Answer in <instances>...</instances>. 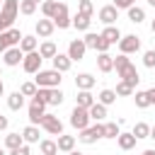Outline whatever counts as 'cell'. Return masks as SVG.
Returning a JSON list of instances; mask_svg holds the SVG:
<instances>
[{
	"mask_svg": "<svg viewBox=\"0 0 155 155\" xmlns=\"http://www.w3.org/2000/svg\"><path fill=\"white\" fill-rule=\"evenodd\" d=\"M19 15V0H2V7H0V34L7 31L15 19Z\"/></svg>",
	"mask_w": 155,
	"mask_h": 155,
	"instance_id": "6da1fadb",
	"label": "cell"
},
{
	"mask_svg": "<svg viewBox=\"0 0 155 155\" xmlns=\"http://www.w3.org/2000/svg\"><path fill=\"white\" fill-rule=\"evenodd\" d=\"M61 80H63L61 73L51 68V70H39L36 78H34V85H36V87H48V90H51V87H61Z\"/></svg>",
	"mask_w": 155,
	"mask_h": 155,
	"instance_id": "7a4b0ae2",
	"label": "cell"
},
{
	"mask_svg": "<svg viewBox=\"0 0 155 155\" xmlns=\"http://www.w3.org/2000/svg\"><path fill=\"white\" fill-rule=\"evenodd\" d=\"M99 138H104V124H102V121H94V126L82 128L80 136H78V140L85 143V145H92V143H97Z\"/></svg>",
	"mask_w": 155,
	"mask_h": 155,
	"instance_id": "3957f363",
	"label": "cell"
},
{
	"mask_svg": "<svg viewBox=\"0 0 155 155\" xmlns=\"http://www.w3.org/2000/svg\"><path fill=\"white\" fill-rule=\"evenodd\" d=\"M41 63H44V58L39 56V51L24 53V58H22V68H24V73H29V75H36V73L41 70Z\"/></svg>",
	"mask_w": 155,
	"mask_h": 155,
	"instance_id": "277c9868",
	"label": "cell"
},
{
	"mask_svg": "<svg viewBox=\"0 0 155 155\" xmlns=\"http://www.w3.org/2000/svg\"><path fill=\"white\" fill-rule=\"evenodd\" d=\"M70 126H73V128H78V131L87 128V126H90V111L75 104V109L70 111Z\"/></svg>",
	"mask_w": 155,
	"mask_h": 155,
	"instance_id": "5b68a950",
	"label": "cell"
},
{
	"mask_svg": "<svg viewBox=\"0 0 155 155\" xmlns=\"http://www.w3.org/2000/svg\"><path fill=\"white\" fill-rule=\"evenodd\" d=\"M46 133H51V136H61L63 133V121L58 119V116H53V114H44V119H41V124H39Z\"/></svg>",
	"mask_w": 155,
	"mask_h": 155,
	"instance_id": "8992f818",
	"label": "cell"
},
{
	"mask_svg": "<svg viewBox=\"0 0 155 155\" xmlns=\"http://www.w3.org/2000/svg\"><path fill=\"white\" fill-rule=\"evenodd\" d=\"M51 19H53V27H56V29H68V27H70V12H68V5H65V2H58L56 15H53Z\"/></svg>",
	"mask_w": 155,
	"mask_h": 155,
	"instance_id": "52a82bcc",
	"label": "cell"
},
{
	"mask_svg": "<svg viewBox=\"0 0 155 155\" xmlns=\"http://www.w3.org/2000/svg\"><path fill=\"white\" fill-rule=\"evenodd\" d=\"M119 51L126 53V56L140 51V36H136V34H126V36H121V41H119Z\"/></svg>",
	"mask_w": 155,
	"mask_h": 155,
	"instance_id": "ba28073f",
	"label": "cell"
},
{
	"mask_svg": "<svg viewBox=\"0 0 155 155\" xmlns=\"http://www.w3.org/2000/svg\"><path fill=\"white\" fill-rule=\"evenodd\" d=\"M116 75L121 78V82H126V85H131L133 90H136V85L140 82V75H138V70H136V65H133V63H128L126 68H121V70H116Z\"/></svg>",
	"mask_w": 155,
	"mask_h": 155,
	"instance_id": "9c48e42d",
	"label": "cell"
},
{
	"mask_svg": "<svg viewBox=\"0 0 155 155\" xmlns=\"http://www.w3.org/2000/svg\"><path fill=\"white\" fill-rule=\"evenodd\" d=\"M29 124L31 126H39L41 124V119H44V114H46V104H41V102H36V99H31V104H29Z\"/></svg>",
	"mask_w": 155,
	"mask_h": 155,
	"instance_id": "30bf717a",
	"label": "cell"
},
{
	"mask_svg": "<svg viewBox=\"0 0 155 155\" xmlns=\"http://www.w3.org/2000/svg\"><path fill=\"white\" fill-rule=\"evenodd\" d=\"M85 51H87V46H85L82 39H73L68 44V58L70 61H82L85 58Z\"/></svg>",
	"mask_w": 155,
	"mask_h": 155,
	"instance_id": "8fae6325",
	"label": "cell"
},
{
	"mask_svg": "<svg viewBox=\"0 0 155 155\" xmlns=\"http://www.w3.org/2000/svg\"><path fill=\"white\" fill-rule=\"evenodd\" d=\"M22 58H24V53L19 51V46H12V48H7V51L2 53V63H5L7 68L19 65V63H22Z\"/></svg>",
	"mask_w": 155,
	"mask_h": 155,
	"instance_id": "7c38bea8",
	"label": "cell"
},
{
	"mask_svg": "<svg viewBox=\"0 0 155 155\" xmlns=\"http://www.w3.org/2000/svg\"><path fill=\"white\" fill-rule=\"evenodd\" d=\"M116 19H119V10H116L114 5H104V7L99 10V22H102V24L111 27Z\"/></svg>",
	"mask_w": 155,
	"mask_h": 155,
	"instance_id": "4fadbf2b",
	"label": "cell"
},
{
	"mask_svg": "<svg viewBox=\"0 0 155 155\" xmlns=\"http://www.w3.org/2000/svg\"><path fill=\"white\" fill-rule=\"evenodd\" d=\"M51 63H53V70H58V73H68L70 65H73V61L68 58V53H56L51 58Z\"/></svg>",
	"mask_w": 155,
	"mask_h": 155,
	"instance_id": "5bb4252c",
	"label": "cell"
},
{
	"mask_svg": "<svg viewBox=\"0 0 155 155\" xmlns=\"http://www.w3.org/2000/svg\"><path fill=\"white\" fill-rule=\"evenodd\" d=\"M56 31V27H53V19H39L36 22V36H41V39H48L51 34Z\"/></svg>",
	"mask_w": 155,
	"mask_h": 155,
	"instance_id": "9a60e30c",
	"label": "cell"
},
{
	"mask_svg": "<svg viewBox=\"0 0 155 155\" xmlns=\"http://www.w3.org/2000/svg\"><path fill=\"white\" fill-rule=\"evenodd\" d=\"M121 36H124V34H121L119 27H114V24H111V27H104V31H102V39H104L109 46H111V44H119Z\"/></svg>",
	"mask_w": 155,
	"mask_h": 155,
	"instance_id": "2e32d148",
	"label": "cell"
},
{
	"mask_svg": "<svg viewBox=\"0 0 155 155\" xmlns=\"http://www.w3.org/2000/svg\"><path fill=\"white\" fill-rule=\"evenodd\" d=\"M56 145H58V153H70V150H75V136L61 133L58 140H56Z\"/></svg>",
	"mask_w": 155,
	"mask_h": 155,
	"instance_id": "e0dca14e",
	"label": "cell"
},
{
	"mask_svg": "<svg viewBox=\"0 0 155 155\" xmlns=\"http://www.w3.org/2000/svg\"><path fill=\"white\" fill-rule=\"evenodd\" d=\"M97 68H99V73H111V70H114V56L99 53V56H97Z\"/></svg>",
	"mask_w": 155,
	"mask_h": 155,
	"instance_id": "ac0fdd59",
	"label": "cell"
},
{
	"mask_svg": "<svg viewBox=\"0 0 155 155\" xmlns=\"http://www.w3.org/2000/svg\"><path fill=\"white\" fill-rule=\"evenodd\" d=\"M97 99H94V94L90 92V90H78V107H82V109H90L92 104H94Z\"/></svg>",
	"mask_w": 155,
	"mask_h": 155,
	"instance_id": "d6986e66",
	"label": "cell"
},
{
	"mask_svg": "<svg viewBox=\"0 0 155 155\" xmlns=\"http://www.w3.org/2000/svg\"><path fill=\"white\" fill-rule=\"evenodd\" d=\"M90 24H92V17H85V15H75V17H70V27H75L78 31H87Z\"/></svg>",
	"mask_w": 155,
	"mask_h": 155,
	"instance_id": "ffe728a7",
	"label": "cell"
},
{
	"mask_svg": "<svg viewBox=\"0 0 155 155\" xmlns=\"http://www.w3.org/2000/svg\"><path fill=\"white\" fill-rule=\"evenodd\" d=\"M36 46H39V41H36V36H31V34H24L22 41H19V51H22V53H31V51H36Z\"/></svg>",
	"mask_w": 155,
	"mask_h": 155,
	"instance_id": "44dd1931",
	"label": "cell"
},
{
	"mask_svg": "<svg viewBox=\"0 0 155 155\" xmlns=\"http://www.w3.org/2000/svg\"><path fill=\"white\" fill-rule=\"evenodd\" d=\"M75 87H78V90H92V87H94V78H92L90 73H80V75L75 78Z\"/></svg>",
	"mask_w": 155,
	"mask_h": 155,
	"instance_id": "7402d4cb",
	"label": "cell"
},
{
	"mask_svg": "<svg viewBox=\"0 0 155 155\" xmlns=\"http://www.w3.org/2000/svg\"><path fill=\"white\" fill-rule=\"evenodd\" d=\"M87 111H90V121H104V116H107V107L99 102H94Z\"/></svg>",
	"mask_w": 155,
	"mask_h": 155,
	"instance_id": "603a6c76",
	"label": "cell"
},
{
	"mask_svg": "<svg viewBox=\"0 0 155 155\" xmlns=\"http://www.w3.org/2000/svg\"><path fill=\"white\" fill-rule=\"evenodd\" d=\"M22 140L27 143V145H31V143H39V126H27L24 131H22Z\"/></svg>",
	"mask_w": 155,
	"mask_h": 155,
	"instance_id": "cb8c5ba5",
	"label": "cell"
},
{
	"mask_svg": "<svg viewBox=\"0 0 155 155\" xmlns=\"http://www.w3.org/2000/svg\"><path fill=\"white\" fill-rule=\"evenodd\" d=\"M116 143H119V148H121V150H131V148L136 145V136H133L131 131H128V133H119Z\"/></svg>",
	"mask_w": 155,
	"mask_h": 155,
	"instance_id": "d4e9b609",
	"label": "cell"
},
{
	"mask_svg": "<svg viewBox=\"0 0 155 155\" xmlns=\"http://www.w3.org/2000/svg\"><path fill=\"white\" fill-rule=\"evenodd\" d=\"M39 150H41V155H58V145H56V140H51V138L39 140Z\"/></svg>",
	"mask_w": 155,
	"mask_h": 155,
	"instance_id": "484cf974",
	"label": "cell"
},
{
	"mask_svg": "<svg viewBox=\"0 0 155 155\" xmlns=\"http://www.w3.org/2000/svg\"><path fill=\"white\" fill-rule=\"evenodd\" d=\"M126 12H128V22H133V24H140V22L145 19V10H143V7H138V5L128 7Z\"/></svg>",
	"mask_w": 155,
	"mask_h": 155,
	"instance_id": "4316f807",
	"label": "cell"
},
{
	"mask_svg": "<svg viewBox=\"0 0 155 155\" xmlns=\"http://www.w3.org/2000/svg\"><path fill=\"white\" fill-rule=\"evenodd\" d=\"M7 107H10L12 111H19V109L24 107V97L19 94V90L12 92V94H7Z\"/></svg>",
	"mask_w": 155,
	"mask_h": 155,
	"instance_id": "83f0119b",
	"label": "cell"
},
{
	"mask_svg": "<svg viewBox=\"0 0 155 155\" xmlns=\"http://www.w3.org/2000/svg\"><path fill=\"white\" fill-rule=\"evenodd\" d=\"M56 53H58V48H56L53 41H44V44L39 46V56H41V58H53Z\"/></svg>",
	"mask_w": 155,
	"mask_h": 155,
	"instance_id": "f1b7e54d",
	"label": "cell"
},
{
	"mask_svg": "<svg viewBox=\"0 0 155 155\" xmlns=\"http://www.w3.org/2000/svg\"><path fill=\"white\" fill-rule=\"evenodd\" d=\"M97 102H99V104H104V107H109V104H114V102H116V92H114V90H109V87H104V90L99 92Z\"/></svg>",
	"mask_w": 155,
	"mask_h": 155,
	"instance_id": "f546056e",
	"label": "cell"
},
{
	"mask_svg": "<svg viewBox=\"0 0 155 155\" xmlns=\"http://www.w3.org/2000/svg\"><path fill=\"white\" fill-rule=\"evenodd\" d=\"M131 133L136 136V140H140V138H148V136H150V126H148L145 121H138V124L131 128Z\"/></svg>",
	"mask_w": 155,
	"mask_h": 155,
	"instance_id": "4dcf8cb0",
	"label": "cell"
},
{
	"mask_svg": "<svg viewBox=\"0 0 155 155\" xmlns=\"http://www.w3.org/2000/svg\"><path fill=\"white\" fill-rule=\"evenodd\" d=\"M63 99H65L63 90H61V87H51V97H48V104H51V107H61V104H63Z\"/></svg>",
	"mask_w": 155,
	"mask_h": 155,
	"instance_id": "1f68e13d",
	"label": "cell"
},
{
	"mask_svg": "<svg viewBox=\"0 0 155 155\" xmlns=\"http://www.w3.org/2000/svg\"><path fill=\"white\" fill-rule=\"evenodd\" d=\"M133 99H136V107H138V109H148V107H150V99H148V92H145V90H136Z\"/></svg>",
	"mask_w": 155,
	"mask_h": 155,
	"instance_id": "d6a6232c",
	"label": "cell"
},
{
	"mask_svg": "<svg viewBox=\"0 0 155 155\" xmlns=\"http://www.w3.org/2000/svg\"><path fill=\"white\" fill-rule=\"evenodd\" d=\"M119 133H121V128H119V124L116 121H107L104 124V138H119Z\"/></svg>",
	"mask_w": 155,
	"mask_h": 155,
	"instance_id": "836d02e7",
	"label": "cell"
},
{
	"mask_svg": "<svg viewBox=\"0 0 155 155\" xmlns=\"http://www.w3.org/2000/svg\"><path fill=\"white\" fill-rule=\"evenodd\" d=\"M22 143H24V140H22V136H19V133H7V136H5V148H7V150L19 148Z\"/></svg>",
	"mask_w": 155,
	"mask_h": 155,
	"instance_id": "e575fe53",
	"label": "cell"
},
{
	"mask_svg": "<svg viewBox=\"0 0 155 155\" xmlns=\"http://www.w3.org/2000/svg\"><path fill=\"white\" fill-rule=\"evenodd\" d=\"M56 7H58V2H56V0H44V2H41V12H44V17H46V19H51V17L56 15Z\"/></svg>",
	"mask_w": 155,
	"mask_h": 155,
	"instance_id": "d590c367",
	"label": "cell"
},
{
	"mask_svg": "<svg viewBox=\"0 0 155 155\" xmlns=\"http://www.w3.org/2000/svg\"><path fill=\"white\" fill-rule=\"evenodd\" d=\"M5 34H7V41H10V48H12V46H19V41H22V36H24V34H22L19 29H15V27H10V29H7Z\"/></svg>",
	"mask_w": 155,
	"mask_h": 155,
	"instance_id": "8d00e7d4",
	"label": "cell"
},
{
	"mask_svg": "<svg viewBox=\"0 0 155 155\" xmlns=\"http://www.w3.org/2000/svg\"><path fill=\"white\" fill-rule=\"evenodd\" d=\"M94 7H92V0H80L78 2V15H85V17H92Z\"/></svg>",
	"mask_w": 155,
	"mask_h": 155,
	"instance_id": "74e56055",
	"label": "cell"
},
{
	"mask_svg": "<svg viewBox=\"0 0 155 155\" xmlns=\"http://www.w3.org/2000/svg\"><path fill=\"white\" fill-rule=\"evenodd\" d=\"M48 97H51V90H48V87H36V94H34L31 99H36V102H41V104H48Z\"/></svg>",
	"mask_w": 155,
	"mask_h": 155,
	"instance_id": "f35d334b",
	"label": "cell"
},
{
	"mask_svg": "<svg viewBox=\"0 0 155 155\" xmlns=\"http://www.w3.org/2000/svg\"><path fill=\"white\" fill-rule=\"evenodd\" d=\"M19 12L22 15H34L36 12V2H31V0H19Z\"/></svg>",
	"mask_w": 155,
	"mask_h": 155,
	"instance_id": "ab89813d",
	"label": "cell"
},
{
	"mask_svg": "<svg viewBox=\"0 0 155 155\" xmlns=\"http://www.w3.org/2000/svg\"><path fill=\"white\" fill-rule=\"evenodd\" d=\"M19 94L22 97H34L36 94V85L34 82H22L19 85Z\"/></svg>",
	"mask_w": 155,
	"mask_h": 155,
	"instance_id": "60d3db41",
	"label": "cell"
},
{
	"mask_svg": "<svg viewBox=\"0 0 155 155\" xmlns=\"http://www.w3.org/2000/svg\"><path fill=\"white\" fill-rule=\"evenodd\" d=\"M114 92H116V97H128V94H133V87L119 80V85H116V90H114Z\"/></svg>",
	"mask_w": 155,
	"mask_h": 155,
	"instance_id": "b9f144b4",
	"label": "cell"
},
{
	"mask_svg": "<svg viewBox=\"0 0 155 155\" xmlns=\"http://www.w3.org/2000/svg\"><path fill=\"white\" fill-rule=\"evenodd\" d=\"M128 63H131V58H128L126 53H119V56L114 58V68H116V70H121V68H126Z\"/></svg>",
	"mask_w": 155,
	"mask_h": 155,
	"instance_id": "7bdbcfd3",
	"label": "cell"
},
{
	"mask_svg": "<svg viewBox=\"0 0 155 155\" xmlns=\"http://www.w3.org/2000/svg\"><path fill=\"white\" fill-rule=\"evenodd\" d=\"M143 65H145V68H155V51H153V48L143 53Z\"/></svg>",
	"mask_w": 155,
	"mask_h": 155,
	"instance_id": "ee69618b",
	"label": "cell"
},
{
	"mask_svg": "<svg viewBox=\"0 0 155 155\" xmlns=\"http://www.w3.org/2000/svg\"><path fill=\"white\" fill-rule=\"evenodd\" d=\"M94 51H97V53H107V51H109V44L102 39V34H99L97 41H94Z\"/></svg>",
	"mask_w": 155,
	"mask_h": 155,
	"instance_id": "f6af8a7d",
	"label": "cell"
},
{
	"mask_svg": "<svg viewBox=\"0 0 155 155\" xmlns=\"http://www.w3.org/2000/svg\"><path fill=\"white\" fill-rule=\"evenodd\" d=\"M133 5H136V0H114V7L116 10H128Z\"/></svg>",
	"mask_w": 155,
	"mask_h": 155,
	"instance_id": "bcb514c9",
	"label": "cell"
},
{
	"mask_svg": "<svg viewBox=\"0 0 155 155\" xmlns=\"http://www.w3.org/2000/svg\"><path fill=\"white\" fill-rule=\"evenodd\" d=\"M97 36H99V34H92V31H87V34H85V39H82V41H85V46H87V48H94V41H97Z\"/></svg>",
	"mask_w": 155,
	"mask_h": 155,
	"instance_id": "7dc6e473",
	"label": "cell"
},
{
	"mask_svg": "<svg viewBox=\"0 0 155 155\" xmlns=\"http://www.w3.org/2000/svg\"><path fill=\"white\" fill-rule=\"evenodd\" d=\"M10 155H31V150H29V145H27V143H22L19 148L10 150Z\"/></svg>",
	"mask_w": 155,
	"mask_h": 155,
	"instance_id": "c3c4849f",
	"label": "cell"
},
{
	"mask_svg": "<svg viewBox=\"0 0 155 155\" xmlns=\"http://www.w3.org/2000/svg\"><path fill=\"white\" fill-rule=\"evenodd\" d=\"M7 48H10V41H7V34L2 31V34H0V53H5Z\"/></svg>",
	"mask_w": 155,
	"mask_h": 155,
	"instance_id": "681fc988",
	"label": "cell"
},
{
	"mask_svg": "<svg viewBox=\"0 0 155 155\" xmlns=\"http://www.w3.org/2000/svg\"><path fill=\"white\" fill-rule=\"evenodd\" d=\"M7 126H10V119L0 114V131H7Z\"/></svg>",
	"mask_w": 155,
	"mask_h": 155,
	"instance_id": "f907efd6",
	"label": "cell"
},
{
	"mask_svg": "<svg viewBox=\"0 0 155 155\" xmlns=\"http://www.w3.org/2000/svg\"><path fill=\"white\" fill-rule=\"evenodd\" d=\"M148 92V99H150V107H155V87H150V90H145Z\"/></svg>",
	"mask_w": 155,
	"mask_h": 155,
	"instance_id": "816d5d0a",
	"label": "cell"
},
{
	"mask_svg": "<svg viewBox=\"0 0 155 155\" xmlns=\"http://www.w3.org/2000/svg\"><path fill=\"white\" fill-rule=\"evenodd\" d=\"M140 155H155V150H153V148H148V150H143Z\"/></svg>",
	"mask_w": 155,
	"mask_h": 155,
	"instance_id": "f5cc1de1",
	"label": "cell"
},
{
	"mask_svg": "<svg viewBox=\"0 0 155 155\" xmlns=\"http://www.w3.org/2000/svg\"><path fill=\"white\" fill-rule=\"evenodd\" d=\"M148 138H153V140H155V126H150V136H148Z\"/></svg>",
	"mask_w": 155,
	"mask_h": 155,
	"instance_id": "db71d44e",
	"label": "cell"
},
{
	"mask_svg": "<svg viewBox=\"0 0 155 155\" xmlns=\"http://www.w3.org/2000/svg\"><path fill=\"white\" fill-rule=\"evenodd\" d=\"M2 94H5V82L0 80V97H2Z\"/></svg>",
	"mask_w": 155,
	"mask_h": 155,
	"instance_id": "11a10c76",
	"label": "cell"
},
{
	"mask_svg": "<svg viewBox=\"0 0 155 155\" xmlns=\"http://www.w3.org/2000/svg\"><path fill=\"white\" fill-rule=\"evenodd\" d=\"M150 31H153V34H155V19H153V22H150Z\"/></svg>",
	"mask_w": 155,
	"mask_h": 155,
	"instance_id": "9f6ffc18",
	"label": "cell"
},
{
	"mask_svg": "<svg viewBox=\"0 0 155 155\" xmlns=\"http://www.w3.org/2000/svg\"><path fill=\"white\" fill-rule=\"evenodd\" d=\"M65 155H82V153H75V150H70V153H65Z\"/></svg>",
	"mask_w": 155,
	"mask_h": 155,
	"instance_id": "6f0895ef",
	"label": "cell"
},
{
	"mask_svg": "<svg viewBox=\"0 0 155 155\" xmlns=\"http://www.w3.org/2000/svg\"><path fill=\"white\" fill-rule=\"evenodd\" d=\"M148 2H150V5H153V7H155V0H148Z\"/></svg>",
	"mask_w": 155,
	"mask_h": 155,
	"instance_id": "680465c9",
	"label": "cell"
},
{
	"mask_svg": "<svg viewBox=\"0 0 155 155\" xmlns=\"http://www.w3.org/2000/svg\"><path fill=\"white\" fill-rule=\"evenodd\" d=\"M31 2H36V5H39V2H41V0H31Z\"/></svg>",
	"mask_w": 155,
	"mask_h": 155,
	"instance_id": "91938a15",
	"label": "cell"
},
{
	"mask_svg": "<svg viewBox=\"0 0 155 155\" xmlns=\"http://www.w3.org/2000/svg\"><path fill=\"white\" fill-rule=\"evenodd\" d=\"M0 155H5V150H2V148H0Z\"/></svg>",
	"mask_w": 155,
	"mask_h": 155,
	"instance_id": "94428289",
	"label": "cell"
},
{
	"mask_svg": "<svg viewBox=\"0 0 155 155\" xmlns=\"http://www.w3.org/2000/svg\"><path fill=\"white\" fill-rule=\"evenodd\" d=\"M0 7H2V0H0Z\"/></svg>",
	"mask_w": 155,
	"mask_h": 155,
	"instance_id": "6125c7cd",
	"label": "cell"
},
{
	"mask_svg": "<svg viewBox=\"0 0 155 155\" xmlns=\"http://www.w3.org/2000/svg\"><path fill=\"white\" fill-rule=\"evenodd\" d=\"M0 75H2V68H0Z\"/></svg>",
	"mask_w": 155,
	"mask_h": 155,
	"instance_id": "be15d7a7",
	"label": "cell"
}]
</instances>
